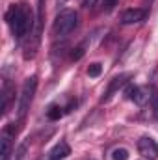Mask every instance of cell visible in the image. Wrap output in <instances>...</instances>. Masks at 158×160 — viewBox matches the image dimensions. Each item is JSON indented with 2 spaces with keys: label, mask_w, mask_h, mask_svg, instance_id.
<instances>
[{
  "label": "cell",
  "mask_w": 158,
  "mask_h": 160,
  "mask_svg": "<svg viewBox=\"0 0 158 160\" xmlns=\"http://www.w3.org/2000/svg\"><path fill=\"white\" fill-rule=\"evenodd\" d=\"M11 134H13V127H6L0 138V160H9L11 155Z\"/></svg>",
  "instance_id": "5"
},
{
  "label": "cell",
  "mask_w": 158,
  "mask_h": 160,
  "mask_svg": "<svg viewBox=\"0 0 158 160\" xmlns=\"http://www.w3.org/2000/svg\"><path fill=\"white\" fill-rule=\"evenodd\" d=\"M136 91H138V86L130 84V86H126V89H125V97H126V99H134Z\"/></svg>",
  "instance_id": "17"
},
{
  "label": "cell",
  "mask_w": 158,
  "mask_h": 160,
  "mask_svg": "<svg viewBox=\"0 0 158 160\" xmlns=\"http://www.w3.org/2000/svg\"><path fill=\"white\" fill-rule=\"evenodd\" d=\"M130 77H132L130 73H123V75L116 77V78L112 80V82H110V86H108V89H106V93H104V97H102L101 101H102V102L110 101V97H112V95H114V93L117 91V89L121 88V86H125V84H126V80L130 78Z\"/></svg>",
  "instance_id": "7"
},
{
  "label": "cell",
  "mask_w": 158,
  "mask_h": 160,
  "mask_svg": "<svg viewBox=\"0 0 158 160\" xmlns=\"http://www.w3.org/2000/svg\"><path fill=\"white\" fill-rule=\"evenodd\" d=\"M26 151H28V142H22L21 145H19V149H17V157H15V160H24V157H26Z\"/></svg>",
  "instance_id": "13"
},
{
  "label": "cell",
  "mask_w": 158,
  "mask_h": 160,
  "mask_svg": "<svg viewBox=\"0 0 158 160\" xmlns=\"http://www.w3.org/2000/svg\"><path fill=\"white\" fill-rule=\"evenodd\" d=\"M62 116H63V108H60V106H52V108L47 112V118L50 121H58Z\"/></svg>",
  "instance_id": "10"
},
{
  "label": "cell",
  "mask_w": 158,
  "mask_h": 160,
  "mask_svg": "<svg viewBox=\"0 0 158 160\" xmlns=\"http://www.w3.org/2000/svg\"><path fill=\"white\" fill-rule=\"evenodd\" d=\"M9 24H11L13 36L17 39H22L26 36V32L30 30V26H32V19H30V15L21 6H17V11H15V15H13V19H11Z\"/></svg>",
  "instance_id": "3"
},
{
  "label": "cell",
  "mask_w": 158,
  "mask_h": 160,
  "mask_svg": "<svg viewBox=\"0 0 158 160\" xmlns=\"http://www.w3.org/2000/svg\"><path fill=\"white\" fill-rule=\"evenodd\" d=\"M78 24V15L73 9H62L52 24V34L54 38H65L67 34H71Z\"/></svg>",
  "instance_id": "1"
},
{
  "label": "cell",
  "mask_w": 158,
  "mask_h": 160,
  "mask_svg": "<svg viewBox=\"0 0 158 160\" xmlns=\"http://www.w3.org/2000/svg\"><path fill=\"white\" fill-rule=\"evenodd\" d=\"M101 73H102V65H101L99 62H95V63H91V65L87 67V75H89L91 78H97Z\"/></svg>",
  "instance_id": "11"
},
{
  "label": "cell",
  "mask_w": 158,
  "mask_h": 160,
  "mask_svg": "<svg viewBox=\"0 0 158 160\" xmlns=\"http://www.w3.org/2000/svg\"><path fill=\"white\" fill-rule=\"evenodd\" d=\"M36 88H37V78L36 77H30V78L24 80L22 91H21V101H19V119H24V116L28 114V108L32 104Z\"/></svg>",
  "instance_id": "2"
},
{
  "label": "cell",
  "mask_w": 158,
  "mask_h": 160,
  "mask_svg": "<svg viewBox=\"0 0 158 160\" xmlns=\"http://www.w3.org/2000/svg\"><path fill=\"white\" fill-rule=\"evenodd\" d=\"M112 158L114 160H126L128 158V151L125 147H117V149L112 151Z\"/></svg>",
  "instance_id": "12"
},
{
  "label": "cell",
  "mask_w": 158,
  "mask_h": 160,
  "mask_svg": "<svg viewBox=\"0 0 158 160\" xmlns=\"http://www.w3.org/2000/svg\"><path fill=\"white\" fill-rule=\"evenodd\" d=\"M138 151L143 158L147 160H156L158 158V143L151 138V136H143L138 142Z\"/></svg>",
  "instance_id": "4"
},
{
  "label": "cell",
  "mask_w": 158,
  "mask_h": 160,
  "mask_svg": "<svg viewBox=\"0 0 158 160\" xmlns=\"http://www.w3.org/2000/svg\"><path fill=\"white\" fill-rule=\"evenodd\" d=\"M71 155V147L65 142H60L58 145H54V149L50 151V160H63L65 157Z\"/></svg>",
  "instance_id": "8"
},
{
  "label": "cell",
  "mask_w": 158,
  "mask_h": 160,
  "mask_svg": "<svg viewBox=\"0 0 158 160\" xmlns=\"http://www.w3.org/2000/svg\"><path fill=\"white\" fill-rule=\"evenodd\" d=\"M151 104H153L155 118L158 119V89H153V93H151Z\"/></svg>",
  "instance_id": "14"
},
{
  "label": "cell",
  "mask_w": 158,
  "mask_h": 160,
  "mask_svg": "<svg viewBox=\"0 0 158 160\" xmlns=\"http://www.w3.org/2000/svg\"><path fill=\"white\" fill-rule=\"evenodd\" d=\"M151 93H153V89H149V88H138V91H136V95H134V99H132V101H134L136 104L143 106L145 102H149Z\"/></svg>",
  "instance_id": "9"
},
{
  "label": "cell",
  "mask_w": 158,
  "mask_h": 160,
  "mask_svg": "<svg viewBox=\"0 0 158 160\" xmlns=\"http://www.w3.org/2000/svg\"><path fill=\"white\" fill-rule=\"evenodd\" d=\"M99 4L102 6L104 11H110V9H114V6L117 4V0H99Z\"/></svg>",
  "instance_id": "15"
},
{
  "label": "cell",
  "mask_w": 158,
  "mask_h": 160,
  "mask_svg": "<svg viewBox=\"0 0 158 160\" xmlns=\"http://www.w3.org/2000/svg\"><path fill=\"white\" fill-rule=\"evenodd\" d=\"M95 2H97V0H84V6H86V8H89V6H93Z\"/></svg>",
  "instance_id": "18"
},
{
  "label": "cell",
  "mask_w": 158,
  "mask_h": 160,
  "mask_svg": "<svg viewBox=\"0 0 158 160\" xmlns=\"http://www.w3.org/2000/svg\"><path fill=\"white\" fill-rule=\"evenodd\" d=\"M145 17H147L145 9H141V8H130V9H126L121 15V22L123 24H136V22H141Z\"/></svg>",
  "instance_id": "6"
},
{
  "label": "cell",
  "mask_w": 158,
  "mask_h": 160,
  "mask_svg": "<svg viewBox=\"0 0 158 160\" xmlns=\"http://www.w3.org/2000/svg\"><path fill=\"white\" fill-rule=\"evenodd\" d=\"M84 52H86V50H84V47H77V48L71 52V60H73V62H78L80 58L84 56Z\"/></svg>",
  "instance_id": "16"
}]
</instances>
